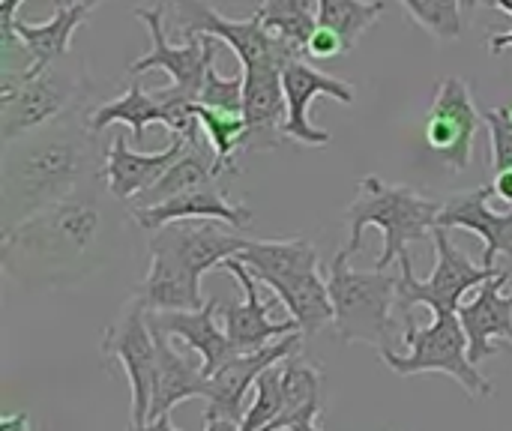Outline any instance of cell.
I'll use <instances>...</instances> for the list:
<instances>
[{
  "label": "cell",
  "instance_id": "cell-1",
  "mask_svg": "<svg viewBox=\"0 0 512 431\" xmlns=\"http://www.w3.org/2000/svg\"><path fill=\"white\" fill-rule=\"evenodd\" d=\"M123 216L99 174L3 234V273L24 288H75L111 261Z\"/></svg>",
  "mask_w": 512,
  "mask_h": 431
},
{
  "label": "cell",
  "instance_id": "cell-2",
  "mask_svg": "<svg viewBox=\"0 0 512 431\" xmlns=\"http://www.w3.org/2000/svg\"><path fill=\"white\" fill-rule=\"evenodd\" d=\"M99 174L84 105L6 141L0 150V231H12Z\"/></svg>",
  "mask_w": 512,
  "mask_h": 431
},
{
  "label": "cell",
  "instance_id": "cell-3",
  "mask_svg": "<svg viewBox=\"0 0 512 431\" xmlns=\"http://www.w3.org/2000/svg\"><path fill=\"white\" fill-rule=\"evenodd\" d=\"M357 201L345 210L348 222V255L354 258L363 243L366 228H378L384 234V249L375 258V270H387L408 252V243L426 240L432 228H438V216L444 201H432L411 186L387 183L375 174L363 177L357 186Z\"/></svg>",
  "mask_w": 512,
  "mask_h": 431
},
{
  "label": "cell",
  "instance_id": "cell-4",
  "mask_svg": "<svg viewBox=\"0 0 512 431\" xmlns=\"http://www.w3.org/2000/svg\"><path fill=\"white\" fill-rule=\"evenodd\" d=\"M90 96V78L78 54L45 69L0 72V144L81 108Z\"/></svg>",
  "mask_w": 512,
  "mask_h": 431
},
{
  "label": "cell",
  "instance_id": "cell-5",
  "mask_svg": "<svg viewBox=\"0 0 512 431\" xmlns=\"http://www.w3.org/2000/svg\"><path fill=\"white\" fill-rule=\"evenodd\" d=\"M348 249L336 252L330 261L327 285L333 300V327L342 342H360L378 354L390 351L393 336V309L399 306V276L387 270H354Z\"/></svg>",
  "mask_w": 512,
  "mask_h": 431
},
{
  "label": "cell",
  "instance_id": "cell-6",
  "mask_svg": "<svg viewBox=\"0 0 512 431\" xmlns=\"http://www.w3.org/2000/svg\"><path fill=\"white\" fill-rule=\"evenodd\" d=\"M405 342L411 345V354H396L393 348L381 354V360L396 375L441 372V375H450L456 384H462V390L474 402L492 396V381L471 360L468 333H465L459 315L435 318L429 327H417L414 315H405Z\"/></svg>",
  "mask_w": 512,
  "mask_h": 431
},
{
  "label": "cell",
  "instance_id": "cell-7",
  "mask_svg": "<svg viewBox=\"0 0 512 431\" xmlns=\"http://www.w3.org/2000/svg\"><path fill=\"white\" fill-rule=\"evenodd\" d=\"M432 243H435V273L429 279H417L414 276V261L405 252L399 258V309L405 315H411L417 306H429L435 312V318L444 315H459L462 300L471 288L486 285L489 279H495L501 270L498 267H477L453 240H450V228H432Z\"/></svg>",
  "mask_w": 512,
  "mask_h": 431
},
{
  "label": "cell",
  "instance_id": "cell-8",
  "mask_svg": "<svg viewBox=\"0 0 512 431\" xmlns=\"http://www.w3.org/2000/svg\"><path fill=\"white\" fill-rule=\"evenodd\" d=\"M174 21H177V33L183 39L201 36V33L222 39L237 54L243 69L270 63V60L288 63L294 57H306L291 42H285L282 36L267 30L264 21L258 18V12L252 18L234 21V18H225L222 12H216L213 6H207L204 0H174Z\"/></svg>",
  "mask_w": 512,
  "mask_h": 431
},
{
  "label": "cell",
  "instance_id": "cell-9",
  "mask_svg": "<svg viewBox=\"0 0 512 431\" xmlns=\"http://www.w3.org/2000/svg\"><path fill=\"white\" fill-rule=\"evenodd\" d=\"M135 18L144 21L150 30V51L129 66V75L138 78L150 69H165L171 75V90L189 102H198L204 72L210 63H216V48L222 39L201 33V36H189L183 45H171L168 33H165V3L162 0H156L147 9H135Z\"/></svg>",
  "mask_w": 512,
  "mask_h": 431
},
{
  "label": "cell",
  "instance_id": "cell-10",
  "mask_svg": "<svg viewBox=\"0 0 512 431\" xmlns=\"http://www.w3.org/2000/svg\"><path fill=\"white\" fill-rule=\"evenodd\" d=\"M102 360L117 363L129 381L132 393V431L141 429L150 417L153 378H156V339L147 321V309L132 297L126 312L102 336Z\"/></svg>",
  "mask_w": 512,
  "mask_h": 431
},
{
  "label": "cell",
  "instance_id": "cell-11",
  "mask_svg": "<svg viewBox=\"0 0 512 431\" xmlns=\"http://www.w3.org/2000/svg\"><path fill=\"white\" fill-rule=\"evenodd\" d=\"M480 123L483 120L474 105L468 81L459 75L441 78L423 129L429 153L447 168L465 171L474 156V138L480 132Z\"/></svg>",
  "mask_w": 512,
  "mask_h": 431
},
{
  "label": "cell",
  "instance_id": "cell-12",
  "mask_svg": "<svg viewBox=\"0 0 512 431\" xmlns=\"http://www.w3.org/2000/svg\"><path fill=\"white\" fill-rule=\"evenodd\" d=\"M303 333H291V336H282L276 339L273 345L261 348V351H252V354H234L216 375H210V396H207V414L204 417H219V420H231V423H240L246 408V396L249 390H255L258 378L279 366L282 360H288L291 354L300 351L303 345Z\"/></svg>",
  "mask_w": 512,
  "mask_h": 431
},
{
  "label": "cell",
  "instance_id": "cell-13",
  "mask_svg": "<svg viewBox=\"0 0 512 431\" xmlns=\"http://www.w3.org/2000/svg\"><path fill=\"white\" fill-rule=\"evenodd\" d=\"M282 84H285V102H288L285 138H294V141H300L306 147H327L333 141V135L327 129L312 126L309 108L321 96H330V99H339L342 105H351L354 102V87L348 81H342V78H333V75L321 72L306 57H294L285 66Z\"/></svg>",
  "mask_w": 512,
  "mask_h": 431
},
{
  "label": "cell",
  "instance_id": "cell-14",
  "mask_svg": "<svg viewBox=\"0 0 512 431\" xmlns=\"http://www.w3.org/2000/svg\"><path fill=\"white\" fill-rule=\"evenodd\" d=\"M222 270H228L243 288V303H222L225 333H228V342L237 354H252V351L273 345L282 336L300 333V324L294 318H288V321L270 318V309L258 294V279L252 276V270L240 258H228L222 264Z\"/></svg>",
  "mask_w": 512,
  "mask_h": 431
},
{
  "label": "cell",
  "instance_id": "cell-15",
  "mask_svg": "<svg viewBox=\"0 0 512 431\" xmlns=\"http://www.w3.org/2000/svg\"><path fill=\"white\" fill-rule=\"evenodd\" d=\"M291 63V60H288ZM282 60L258 63L243 69V114L249 123L246 147L249 150H276L285 141V120H288V102H285V84Z\"/></svg>",
  "mask_w": 512,
  "mask_h": 431
},
{
  "label": "cell",
  "instance_id": "cell-16",
  "mask_svg": "<svg viewBox=\"0 0 512 431\" xmlns=\"http://www.w3.org/2000/svg\"><path fill=\"white\" fill-rule=\"evenodd\" d=\"M225 222H210V219H186V222H171L156 231L147 240V246H162L174 252L195 276H204L213 267H222L228 258H237L249 237L231 234L222 228Z\"/></svg>",
  "mask_w": 512,
  "mask_h": 431
},
{
  "label": "cell",
  "instance_id": "cell-17",
  "mask_svg": "<svg viewBox=\"0 0 512 431\" xmlns=\"http://www.w3.org/2000/svg\"><path fill=\"white\" fill-rule=\"evenodd\" d=\"M183 135H171V144L159 153H138L129 147L123 135H114L108 150H105V165H102V180L108 192L120 204H132L141 192H147L189 147Z\"/></svg>",
  "mask_w": 512,
  "mask_h": 431
},
{
  "label": "cell",
  "instance_id": "cell-18",
  "mask_svg": "<svg viewBox=\"0 0 512 431\" xmlns=\"http://www.w3.org/2000/svg\"><path fill=\"white\" fill-rule=\"evenodd\" d=\"M258 282H264L279 300L294 288L318 276V249L306 237L291 240H249L237 255Z\"/></svg>",
  "mask_w": 512,
  "mask_h": 431
},
{
  "label": "cell",
  "instance_id": "cell-19",
  "mask_svg": "<svg viewBox=\"0 0 512 431\" xmlns=\"http://www.w3.org/2000/svg\"><path fill=\"white\" fill-rule=\"evenodd\" d=\"M492 186L465 189L444 201L438 225L441 228H465L483 237V267H495L498 255L512 258V207L507 213H495L489 207Z\"/></svg>",
  "mask_w": 512,
  "mask_h": 431
},
{
  "label": "cell",
  "instance_id": "cell-20",
  "mask_svg": "<svg viewBox=\"0 0 512 431\" xmlns=\"http://www.w3.org/2000/svg\"><path fill=\"white\" fill-rule=\"evenodd\" d=\"M507 279L510 276L501 270L495 279L480 285V294L471 303L459 309V321L468 333V351L477 366L501 351L498 339L512 345V294H504Z\"/></svg>",
  "mask_w": 512,
  "mask_h": 431
},
{
  "label": "cell",
  "instance_id": "cell-21",
  "mask_svg": "<svg viewBox=\"0 0 512 431\" xmlns=\"http://www.w3.org/2000/svg\"><path fill=\"white\" fill-rule=\"evenodd\" d=\"M150 267L144 282L135 285V300L147 312H195L204 306L201 276H195L174 252L147 246Z\"/></svg>",
  "mask_w": 512,
  "mask_h": 431
},
{
  "label": "cell",
  "instance_id": "cell-22",
  "mask_svg": "<svg viewBox=\"0 0 512 431\" xmlns=\"http://www.w3.org/2000/svg\"><path fill=\"white\" fill-rule=\"evenodd\" d=\"M129 216L144 231H156L162 225L186 222V219H210V222H225L231 228L252 225V210L249 207H240V204H231L228 201V192L219 189L216 183H207V186L180 192V195H174V198H168L165 204H156V207L129 210Z\"/></svg>",
  "mask_w": 512,
  "mask_h": 431
},
{
  "label": "cell",
  "instance_id": "cell-23",
  "mask_svg": "<svg viewBox=\"0 0 512 431\" xmlns=\"http://www.w3.org/2000/svg\"><path fill=\"white\" fill-rule=\"evenodd\" d=\"M153 339H156V378H153V399H150L147 423L171 414L186 399L207 402V396H210V378L204 375V360L183 357L168 342V333H162L156 327H153Z\"/></svg>",
  "mask_w": 512,
  "mask_h": 431
},
{
  "label": "cell",
  "instance_id": "cell-24",
  "mask_svg": "<svg viewBox=\"0 0 512 431\" xmlns=\"http://www.w3.org/2000/svg\"><path fill=\"white\" fill-rule=\"evenodd\" d=\"M219 306H222L219 300H207L195 312H147V321L156 330H162V333L180 339L183 345H189L204 360V375L210 378L237 354L231 348V342H228V333L219 330V324H216V309Z\"/></svg>",
  "mask_w": 512,
  "mask_h": 431
},
{
  "label": "cell",
  "instance_id": "cell-25",
  "mask_svg": "<svg viewBox=\"0 0 512 431\" xmlns=\"http://www.w3.org/2000/svg\"><path fill=\"white\" fill-rule=\"evenodd\" d=\"M228 168L219 162L216 150L210 144H201V141H192L186 147V153L147 189L141 192L129 210H138V207H156V204H165L168 198L180 195V192H189V189H198V186H207V183H216Z\"/></svg>",
  "mask_w": 512,
  "mask_h": 431
},
{
  "label": "cell",
  "instance_id": "cell-26",
  "mask_svg": "<svg viewBox=\"0 0 512 431\" xmlns=\"http://www.w3.org/2000/svg\"><path fill=\"white\" fill-rule=\"evenodd\" d=\"M87 15H90L87 6H57L54 18L42 21V24H30L24 18H15L12 27L24 39L30 60H33V69H45V66L63 60L66 54H72V48H69L72 33L78 30V24Z\"/></svg>",
  "mask_w": 512,
  "mask_h": 431
},
{
  "label": "cell",
  "instance_id": "cell-27",
  "mask_svg": "<svg viewBox=\"0 0 512 431\" xmlns=\"http://www.w3.org/2000/svg\"><path fill=\"white\" fill-rule=\"evenodd\" d=\"M87 123H90L93 135L105 132L108 126H129L135 144H141L150 123H162L165 126V108L159 105L153 90H144L138 84V78H132V84H129V90L123 96H117V99L93 108V111H87Z\"/></svg>",
  "mask_w": 512,
  "mask_h": 431
},
{
  "label": "cell",
  "instance_id": "cell-28",
  "mask_svg": "<svg viewBox=\"0 0 512 431\" xmlns=\"http://www.w3.org/2000/svg\"><path fill=\"white\" fill-rule=\"evenodd\" d=\"M384 0H318V27L333 30L348 48L378 21Z\"/></svg>",
  "mask_w": 512,
  "mask_h": 431
},
{
  "label": "cell",
  "instance_id": "cell-29",
  "mask_svg": "<svg viewBox=\"0 0 512 431\" xmlns=\"http://www.w3.org/2000/svg\"><path fill=\"white\" fill-rule=\"evenodd\" d=\"M195 117L201 123V129L207 132V144L216 150L219 162L234 174V153L240 147H246V135H249V123L246 114H234V111H222V108H207L201 102H195Z\"/></svg>",
  "mask_w": 512,
  "mask_h": 431
},
{
  "label": "cell",
  "instance_id": "cell-30",
  "mask_svg": "<svg viewBox=\"0 0 512 431\" xmlns=\"http://www.w3.org/2000/svg\"><path fill=\"white\" fill-rule=\"evenodd\" d=\"M255 12L267 30H273L276 36H282L285 42H291L297 51L306 54V42L318 27L309 0H264Z\"/></svg>",
  "mask_w": 512,
  "mask_h": 431
},
{
  "label": "cell",
  "instance_id": "cell-31",
  "mask_svg": "<svg viewBox=\"0 0 512 431\" xmlns=\"http://www.w3.org/2000/svg\"><path fill=\"white\" fill-rule=\"evenodd\" d=\"M399 3L429 36L441 42H453L462 36V3L492 6V0H399Z\"/></svg>",
  "mask_w": 512,
  "mask_h": 431
},
{
  "label": "cell",
  "instance_id": "cell-32",
  "mask_svg": "<svg viewBox=\"0 0 512 431\" xmlns=\"http://www.w3.org/2000/svg\"><path fill=\"white\" fill-rule=\"evenodd\" d=\"M282 363L267 369L258 378V384L252 390V402H249L243 420L237 423V431H261L279 417V411H282Z\"/></svg>",
  "mask_w": 512,
  "mask_h": 431
},
{
  "label": "cell",
  "instance_id": "cell-33",
  "mask_svg": "<svg viewBox=\"0 0 512 431\" xmlns=\"http://www.w3.org/2000/svg\"><path fill=\"white\" fill-rule=\"evenodd\" d=\"M243 72L237 75H219L216 72V63L207 66L204 72V84H201V96L198 102L207 105V108H222V111H234V114H243Z\"/></svg>",
  "mask_w": 512,
  "mask_h": 431
},
{
  "label": "cell",
  "instance_id": "cell-34",
  "mask_svg": "<svg viewBox=\"0 0 512 431\" xmlns=\"http://www.w3.org/2000/svg\"><path fill=\"white\" fill-rule=\"evenodd\" d=\"M483 120H486L489 138H492V168H495V174L507 171L512 168V117L507 105L483 111Z\"/></svg>",
  "mask_w": 512,
  "mask_h": 431
},
{
  "label": "cell",
  "instance_id": "cell-35",
  "mask_svg": "<svg viewBox=\"0 0 512 431\" xmlns=\"http://www.w3.org/2000/svg\"><path fill=\"white\" fill-rule=\"evenodd\" d=\"M351 54V48L327 27H315V33L306 42V57H318V60H330V57H342Z\"/></svg>",
  "mask_w": 512,
  "mask_h": 431
},
{
  "label": "cell",
  "instance_id": "cell-36",
  "mask_svg": "<svg viewBox=\"0 0 512 431\" xmlns=\"http://www.w3.org/2000/svg\"><path fill=\"white\" fill-rule=\"evenodd\" d=\"M204 431H237V423H231V420H219V417H204ZM135 431H180L174 423H171V414H165V417H156V420H150V423H144L141 429Z\"/></svg>",
  "mask_w": 512,
  "mask_h": 431
},
{
  "label": "cell",
  "instance_id": "cell-37",
  "mask_svg": "<svg viewBox=\"0 0 512 431\" xmlns=\"http://www.w3.org/2000/svg\"><path fill=\"white\" fill-rule=\"evenodd\" d=\"M492 192H495V198H501L504 204H510L512 207V168L495 174V180H492Z\"/></svg>",
  "mask_w": 512,
  "mask_h": 431
},
{
  "label": "cell",
  "instance_id": "cell-38",
  "mask_svg": "<svg viewBox=\"0 0 512 431\" xmlns=\"http://www.w3.org/2000/svg\"><path fill=\"white\" fill-rule=\"evenodd\" d=\"M0 431H30V417H27L24 411L6 414V417L0 420Z\"/></svg>",
  "mask_w": 512,
  "mask_h": 431
},
{
  "label": "cell",
  "instance_id": "cell-39",
  "mask_svg": "<svg viewBox=\"0 0 512 431\" xmlns=\"http://www.w3.org/2000/svg\"><path fill=\"white\" fill-rule=\"evenodd\" d=\"M24 0H0V24H12L18 15V6H21Z\"/></svg>",
  "mask_w": 512,
  "mask_h": 431
},
{
  "label": "cell",
  "instance_id": "cell-40",
  "mask_svg": "<svg viewBox=\"0 0 512 431\" xmlns=\"http://www.w3.org/2000/svg\"><path fill=\"white\" fill-rule=\"evenodd\" d=\"M489 48H492V54H501V51L512 48V30L510 33H495V36L489 39Z\"/></svg>",
  "mask_w": 512,
  "mask_h": 431
},
{
  "label": "cell",
  "instance_id": "cell-41",
  "mask_svg": "<svg viewBox=\"0 0 512 431\" xmlns=\"http://www.w3.org/2000/svg\"><path fill=\"white\" fill-rule=\"evenodd\" d=\"M315 420H318V417H306V420L294 423L288 431H324V429H318V423H315Z\"/></svg>",
  "mask_w": 512,
  "mask_h": 431
},
{
  "label": "cell",
  "instance_id": "cell-42",
  "mask_svg": "<svg viewBox=\"0 0 512 431\" xmlns=\"http://www.w3.org/2000/svg\"><path fill=\"white\" fill-rule=\"evenodd\" d=\"M99 3L102 0H54V6H87V9H93Z\"/></svg>",
  "mask_w": 512,
  "mask_h": 431
},
{
  "label": "cell",
  "instance_id": "cell-43",
  "mask_svg": "<svg viewBox=\"0 0 512 431\" xmlns=\"http://www.w3.org/2000/svg\"><path fill=\"white\" fill-rule=\"evenodd\" d=\"M492 6L501 9V12H507V15H512V0H492Z\"/></svg>",
  "mask_w": 512,
  "mask_h": 431
},
{
  "label": "cell",
  "instance_id": "cell-44",
  "mask_svg": "<svg viewBox=\"0 0 512 431\" xmlns=\"http://www.w3.org/2000/svg\"><path fill=\"white\" fill-rule=\"evenodd\" d=\"M507 288H510V294H512V276H510V279H507Z\"/></svg>",
  "mask_w": 512,
  "mask_h": 431
},
{
  "label": "cell",
  "instance_id": "cell-45",
  "mask_svg": "<svg viewBox=\"0 0 512 431\" xmlns=\"http://www.w3.org/2000/svg\"><path fill=\"white\" fill-rule=\"evenodd\" d=\"M507 111H510V117H512V105H507Z\"/></svg>",
  "mask_w": 512,
  "mask_h": 431
}]
</instances>
